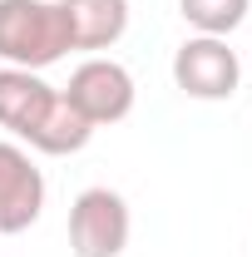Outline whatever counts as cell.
Listing matches in <instances>:
<instances>
[{
  "instance_id": "obj_4",
  "label": "cell",
  "mask_w": 252,
  "mask_h": 257,
  "mask_svg": "<svg viewBox=\"0 0 252 257\" xmlns=\"http://www.w3.org/2000/svg\"><path fill=\"white\" fill-rule=\"evenodd\" d=\"M173 84L188 99L222 104L242 84V60H237V50H227V40H218V35H193V40H183L173 50Z\"/></svg>"
},
{
  "instance_id": "obj_7",
  "label": "cell",
  "mask_w": 252,
  "mask_h": 257,
  "mask_svg": "<svg viewBox=\"0 0 252 257\" xmlns=\"http://www.w3.org/2000/svg\"><path fill=\"white\" fill-rule=\"evenodd\" d=\"M74 50H114L129 30V0H60Z\"/></svg>"
},
{
  "instance_id": "obj_2",
  "label": "cell",
  "mask_w": 252,
  "mask_h": 257,
  "mask_svg": "<svg viewBox=\"0 0 252 257\" xmlns=\"http://www.w3.org/2000/svg\"><path fill=\"white\" fill-rule=\"evenodd\" d=\"M74 109H79V119H89L94 128L104 124H119L134 114V74H129L119 60H109V55H89L84 64H74V74H69V84L60 89Z\"/></svg>"
},
{
  "instance_id": "obj_3",
  "label": "cell",
  "mask_w": 252,
  "mask_h": 257,
  "mask_svg": "<svg viewBox=\"0 0 252 257\" xmlns=\"http://www.w3.org/2000/svg\"><path fill=\"white\" fill-rule=\"evenodd\" d=\"M134 218L124 193L114 188H84L69 203V252L74 257H124Z\"/></svg>"
},
{
  "instance_id": "obj_1",
  "label": "cell",
  "mask_w": 252,
  "mask_h": 257,
  "mask_svg": "<svg viewBox=\"0 0 252 257\" xmlns=\"http://www.w3.org/2000/svg\"><path fill=\"white\" fill-rule=\"evenodd\" d=\"M69 45L60 0H0V60L10 69H50L60 64Z\"/></svg>"
},
{
  "instance_id": "obj_6",
  "label": "cell",
  "mask_w": 252,
  "mask_h": 257,
  "mask_svg": "<svg viewBox=\"0 0 252 257\" xmlns=\"http://www.w3.org/2000/svg\"><path fill=\"white\" fill-rule=\"evenodd\" d=\"M55 99H60V89L45 84L35 69H10V64L0 69V128L15 134V144H30L40 134Z\"/></svg>"
},
{
  "instance_id": "obj_5",
  "label": "cell",
  "mask_w": 252,
  "mask_h": 257,
  "mask_svg": "<svg viewBox=\"0 0 252 257\" xmlns=\"http://www.w3.org/2000/svg\"><path fill=\"white\" fill-rule=\"evenodd\" d=\"M40 213H45V173L35 168L25 144L0 139V237L35 227Z\"/></svg>"
},
{
  "instance_id": "obj_9",
  "label": "cell",
  "mask_w": 252,
  "mask_h": 257,
  "mask_svg": "<svg viewBox=\"0 0 252 257\" xmlns=\"http://www.w3.org/2000/svg\"><path fill=\"white\" fill-rule=\"evenodd\" d=\"M247 64H252V60H247Z\"/></svg>"
},
{
  "instance_id": "obj_8",
  "label": "cell",
  "mask_w": 252,
  "mask_h": 257,
  "mask_svg": "<svg viewBox=\"0 0 252 257\" xmlns=\"http://www.w3.org/2000/svg\"><path fill=\"white\" fill-rule=\"evenodd\" d=\"M247 5H252V0H178V15H183L198 35H218V40H227V35L247 20Z\"/></svg>"
}]
</instances>
